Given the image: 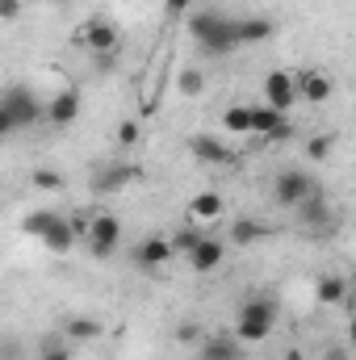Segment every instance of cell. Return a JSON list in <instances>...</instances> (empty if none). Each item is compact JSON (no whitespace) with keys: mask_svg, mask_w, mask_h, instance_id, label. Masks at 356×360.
<instances>
[{"mask_svg":"<svg viewBox=\"0 0 356 360\" xmlns=\"http://www.w3.org/2000/svg\"><path fill=\"white\" fill-rule=\"evenodd\" d=\"M130 180H139V168H134V164H113V168H101V172L92 176V193H117V188H126Z\"/></svg>","mask_w":356,"mask_h":360,"instance_id":"14","label":"cell"},{"mask_svg":"<svg viewBox=\"0 0 356 360\" xmlns=\"http://www.w3.org/2000/svg\"><path fill=\"white\" fill-rule=\"evenodd\" d=\"M348 344H352V348H356V319H352V323H348Z\"/></svg>","mask_w":356,"mask_h":360,"instance_id":"35","label":"cell"},{"mask_svg":"<svg viewBox=\"0 0 356 360\" xmlns=\"http://www.w3.org/2000/svg\"><path fill=\"white\" fill-rule=\"evenodd\" d=\"M298 80V101H306V105H323V101H331L336 96V80L327 76V72H298L293 76Z\"/></svg>","mask_w":356,"mask_h":360,"instance_id":"9","label":"cell"},{"mask_svg":"<svg viewBox=\"0 0 356 360\" xmlns=\"http://www.w3.org/2000/svg\"><path fill=\"white\" fill-rule=\"evenodd\" d=\"M197 243H201V231H177V235H172V248H177V256H189Z\"/></svg>","mask_w":356,"mask_h":360,"instance_id":"30","label":"cell"},{"mask_svg":"<svg viewBox=\"0 0 356 360\" xmlns=\"http://www.w3.org/2000/svg\"><path fill=\"white\" fill-rule=\"evenodd\" d=\"M298 226L302 231H310V235H336V226H340V218H336V210H331V201L314 188L302 205H298Z\"/></svg>","mask_w":356,"mask_h":360,"instance_id":"4","label":"cell"},{"mask_svg":"<svg viewBox=\"0 0 356 360\" xmlns=\"http://www.w3.org/2000/svg\"><path fill=\"white\" fill-rule=\"evenodd\" d=\"M344 293H348V281H344V276H331V272H327V276L314 281V297H319L323 306H340Z\"/></svg>","mask_w":356,"mask_h":360,"instance_id":"20","label":"cell"},{"mask_svg":"<svg viewBox=\"0 0 356 360\" xmlns=\"http://www.w3.org/2000/svg\"><path fill=\"white\" fill-rule=\"evenodd\" d=\"M276 327V306L268 297H248L235 314V340L239 344H265Z\"/></svg>","mask_w":356,"mask_h":360,"instance_id":"3","label":"cell"},{"mask_svg":"<svg viewBox=\"0 0 356 360\" xmlns=\"http://www.w3.org/2000/svg\"><path fill=\"white\" fill-rule=\"evenodd\" d=\"M122 243V222L113 214H96L89 222V252L92 256H113Z\"/></svg>","mask_w":356,"mask_h":360,"instance_id":"7","label":"cell"},{"mask_svg":"<svg viewBox=\"0 0 356 360\" xmlns=\"http://www.w3.org/2000/svg\"><path fill=\"white\" fill-rule=\"evenodd\" d=\"M101 335H105V327L96 319H89V314H68L63 319V340H72V344H92Z\"/></svg>","mask_w":356,"mask_h":360,"instance_id":"15","label":"cell"},{"mask_svg":"<svg viewBox=\"0 0 356 360\" xmlns=\"http://www.w3.org/2000/svg\"><path fill=\"white\" fill-rule=\"evenodd\" d=\"M265 105L272 109H281V113H289L293 105H298V80L289 76V72H268L265 76Z\"/></svg>","mask_w":356,"mask_h":360,"instance_id":"8","label":"cell"},{"mask_svg":"<svg viewBox=\"0 0 356 360\" xmlns=\"http://www.w3.org/2000/svg\"><path fill=\"white\" fill-rule=\"evenodd\" d=\"M51 4H72V0H51Z\"/></svg>","mask_w":356,"mask_h":360,"instance_id":"37","label":"cell"},{"mask_svg":"<svg viewBox=\"0 0 356 360\" xmlns=\"http://www.w3.org/2000/svg\"><path fill=\"white\" fill-rule=\"evenodd\" d=\"M30 180H34V188H42V193L63 188V176H59L55 168H34V172H30Z\"/></svg>","mask_w":356,"mask_h":360,"instance_id":"26","label":"cell"},{"mask_svg":"<svg viewBox=\"0 0 356 360\" xmlns=\"http://www.w3.org/2000/svg\"><path fill=\"white\" fill-rule=\"evenodd\" d=\"M59 218H63L59 210H34V214L21 222V231H25V235H34V239H46V235H51V226H55Z\"/></svg>","mask_w":356,"mask_h":360,"instance_id":"24","label":"cell"},{"mask_svg":"<svg viewBox=\"0 0 356 360\" xmlns=\"http://www.w3.org/2000/svg\"><path fill=\"white\" fill-rule=\"evenodd\" d=\"M34 122H46V101H38L34 89H25V84H8L0 96V130L17 134Z\"/></svg>","mask_w":356,"mask_h":360,"instance_id":"2","label":"cell"},{"mask_svg":"<svg viewBox=\"0 0 356 360\" xmlns=\"http://www.w3.org/2000/svg\"><path fill=\"white\" fill-rule=\"evenodd\" d=\"M42 248H46V252H55V256H63V252H72V248H76V222H68V218H59V222L51 226V235L42 239Z\"/></svg>","mask_w":356,"mask_h":360,"instance_id":"19","label":"cell"},{"mask_svg":"<svg viewBox=\"0 0 356 360\" xmlns=\"http://www.w3.org/2000/svg\"><path fill=\"white\" fill-rule=\"evenodd\" d=\"M184 260H189V269H193V272H214L222 260H227V243H222V239L201 235V243H197Z\"/></svg>","mask_w":356,"mask_h":360,"instance_id":"12","label":"cell"},{"mask_svg":"<svg viewBox=\"0 0 356 360\" xmlns=\"http://www.w3.org/2000/svg\"><path fill=\"white\" fill-rule=\"evenodd\" d=\"M76 352H72V340H46L42 344V352H38V360H72Z\"/></svg>","mask_w":356,"mask_h":360,"instance_id":"27","label":"cell"},{"mask_svg":"<svg viewBox=\"0 0 356 360\" xmlns=\"http://www.w3.org/2000/svg\"><path fill=\"white\" fill-rule=\"evenodd\" d=\"M177 340L180 344H201V327H197L193 319H184V323L177 327Z\"/></svg>","mask_w":356,"mask_h":360,"instance_id":"31","label":"cell"},{"mask_svg":"<svg viewBox=\"0 0 356 360\" xmlns=\"http://www.w3.org/2000/svg\"><path fill=\"white\" fill-rule=\"evenodd\" d=\"M139 143H143V126H139V117H126V122L117 126V147L130 151V147H139Z\"/></svg>","mask_w":356,"mask_h":360,"instance_id":"25","label":"cell"},{"mask_svg":"<svg viewBox=\"0 0 356 360\" xmlns=\"http://www.w3.org/2000/svg\"><path fill=\"white\" fill-rule=\"evenodd\" d=\"M289 117L281 113V109H272V105H252V134H260V139H272L281 126H285Z\"/></svg>","mask_w":356,"mask_h":360,"instance_id":"17","label":"cell"},{"mask_svg":"<svg viewBox=\"0 0 356 360\" xmlns=\"http://www.w3.org/2000/svg\"><path fill=\"white\" fill-rule=\"evenodd\" d=\"M172 256H177V248H172V239H164V235H151V239H143V243L134 248V264L147 269V272L164 269Z\"/></svg>","mask_w":356,"mask_h":360,"instance_id":"10","label":"cell"},{"mask_svg":"<svg viewBox=\"0 0 356 360\" xmlns=\"http://www.w3.org/2000/svg\"><path fill=\"white\" fill-rule=\"evenodd\" d=\"M276 231L268 226V222H256V218H235V226H231V243L235 248H252V243H260V239H272Z\"/></svg>","mask_w":356,"mask_h":360,"instance_id":"16","label":"cell"},{"mask_svg":"<svg viewBox=\"0 0 356 360\" xmlns=\"http://www.w3.org/2000/svg\"><path fill=\"white\" fill-rule=\"evenodd\" d=\"M189 8H193V0H164V13L168 17H184Z\"/></svg>","mask_w":356,"mask_h":360,"instance_id":"32","label":"cell"},{"mask_svg":"<svg viewBox=\"0 0 356 360\" xmlns=\"http://www.w3.org/2000/svg\"><path fill=\"white\" fill-rule=\"evenodd\" d=\"M222 130L227 134H252V105H231L227 113H222Z\"/></svg>","mask_w":356,"mask_h":360,"instance_id":"23","label":"cell"},{"mask_svg":"<svg viewBox=\"0 0 356 360\" xmlns=\"http://www.w3.org/2000/svg\"><path fill=\"white\" fill-rule=\"evenodd\" d=\"M189 151H193V160H201V164H214V168H227V164H235V151H231L227 143H218L214 134H193V139H189Z\"/></svg>","mask_w":356,"mask_h":360,"instance_id":"11","label":"cell"},{"mask_svg":"<svg viewBox=\"0 0 356 360\" xmlns=\"http://www.w3.org/2000/svg\"><path fill=\"white\" fill-rule=\"evenodd\" d=\"M272 38V21L268 17H239V42L243 46H256Z\"/></svg>","mask_w":356,"mask_h":360,"instance_id":"21","label":"cell"},{"mask_svg":"<svg viewBox=\"0 0 356 360\" xmlns=\"http://www.w3.org/2000/svg\"><path fill=\"white\" fill-rule=\"evenodd\" d=\"M310 193H314V180L306 176L302 168H285V172H276V180H272V201L285 205V210H298Z\"/></svg>","mask_w":356,"mask_h":360,"instance_id":"6","label":"cell"},{"mask_svg":"<svg viewBox=\"0 0 356 360\" xmlns=\"http://www.w3.org/2000/svg\"><path fill=\"white\" fill-rule=\"evenodd\" d=\"M222 205H227V201H222V193H197V197L189 201V214H193L197 222H210V218H218V214H222Z\"/></svg>","mask_w":356,"mask_h":360,"instance_id":"22","label":"cell"},{"mask_svg":"<svg viewBox=\"0 0 356 360\" xmlns=\"http://www.w3.org/2000/svg\"><path fill=\"white\" fill-rule=\"evenodd\" d=\"M323 360H352V352L340 348V344H327V348H323Z\"/></svg>","mask_w":356,"mask_h":360,"instance_id":"34","label":"cell"},{"mask_svg":"<svg viewBox=\"0 0 356 360\" xmlns=\"http://www.w3.org/2000/svg\"><path fill=\"white\" fill-rule=\"evenodd\" d=\"M76 117H80V92L76 89H63L46 101V122L51 126H72Z\"/></svg>","mask_w":356,"mask_h":360,"instance_id":"13","label":"cell"},{"mask_svg":"<svg viewBox=\"0 0 356 360\" xmlns=\"http://www.w3.org/2000/svg\"><path fill=\"white\" fill-rule=\"evenodd\" d=\"M177 89L184 92V96H197V92H205V76H201L197 68H184V72H180V84H177Z\"/></svg>","mask_w":356,"mask_h":360,"instance_id":"29","label":"cell"},{"mask_svg":"<svg viewBox=\"0 0 356 360\" xmlns=\"http://www.w3.org/2000/svg\"><path fill=\"white\" fill-rule=\"evenodd\" d=\"M189 34L197 42V51L205 59H222L231 51H239V17H227V13H214V8H201V13H189Z\"/></svg>","mask_w":356,"mask_h":360,"instance_id":"1","label":"cell"},{"mask_svg":"<svg viewBox=\"0 0 356 360\" xmlns=\"http://www.w3.org/2000/svg\"><path fill=\"white\" fill-rule=\"evenodd\" d=\"M76 46H84L92 55H117V46H122L117 25L105 21V17H89V21L76 30Z\"/></svg>","mask_w":356,"mask_h":360,"instance_id":"5","label":"cell"},{"mask_svg":"<svg viewBox=\"0 0 356 360\" xmlns=\"http://www.w3.org/2000/svg\"><path fill=\"white\" fill-rule=\"evenodd\" d=\"M197 360H239V340L235 335H210V340H201Z\"/></svg>","mask_w":356,"mask_h":360,"instance_id":"18","label":"cell"},{"mask_svg":"<svg viewBox=\"0 0 356 360\" xmlns=\"http://www.w3.org/2000/svg\"><path fill=\"white\" fill-rule=\"evenodd\" d=\"M0 17L4 21H17L21 17V0H0Z\"/></svg>","mask_w":356,"mask_h":360,"instance_id":"33","label":"cell"},{"mask_svg":"<svg viewBox=\"0 0 356 360\" xmlns=\"http://www.w3.org/2000/svg\"><path fill=\"white\" fill-rule=\"evenodd\" d=\"M331 147H336L331 134H310V139H306V155H310V160H327Z\"/></svg>","mask_w":356,"mask_h":360,"instance_id":"28","label":"cell"},{"mask_svg":"<svg viewBox=\"0 0 356 360\" xmlns=\"http://www.w3.org/2000/svg\"><path fill=\"white\" fill-rule=\"evenodd\" d=\"M285 360H306V356H302L298 348H289V352H285Z\"/></svg>","mask_w":356,"mask_h":360,"instance_id":"36","label":"cell"}]
</instances>
